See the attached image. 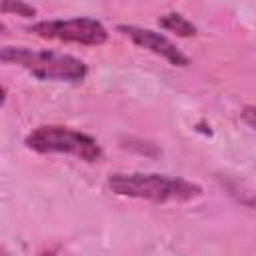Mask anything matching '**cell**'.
<instances>
[{
  "instance_id": "obj_7",
  "label": "cell",
  "mask_w": 256,
  "mask_h": 256,
  "mask_svg": "<svg viewBox=\"0 0 256 256\" xmlns=\"http://www.w3.org/2000/svg\"><path fill=\"white\" fill-rule=\"evenodd\" d=\"M0 12H12L18 16H24V18H32L36 14V8L32 4H26L20 0H4V2H0Z\"/></svg>"
},
{
  "instance_id": "obj_9",
  "label": "cell",
  "mask_w": 256,
  "mask_h": 256,
  "mask_svg": "<svg viewBox=\"0 0 256 256\" xmlns=\"http://www.w3.org/2000/svg\"><path fill=\"white\" fill-rule=\"evenodd\" d=\"M2 32H6V26H4L2 22H0V34H2Z\"/></svg>"
},
{
  "instance_id": "obj_5",
  "label": "cell",
  "mask_w": 256,
  "mask_h": 256,
  "mask_svg": "<svg viewBox=\"0 0 256 256\" xmlns=\"http://www.w3.org/2000/svg\"><path fill=\"white\" fill-rule=\"evenodd\" d=\"M118 30L124 36H128L136 46L146 48V50L162 56L164 60H168L174 66H188L190 64V58L170 38H166L160 32H154L150 28H142V26H136V24H120Z\"/></svg>"
},
{
  "instance_id": "obj_3",
  "label": "cell",
  "mask_w": 256,
  "mask_h": 256,
  "mask_svg": "<svg viewBox=\"0 0 256 256\" xmlns=\"http://www.w3.org/2000/svg\"><path fill=\"white\" fill-rule=\"evenodd\" d=\"M24 144L38 154H72L84 162H98L102 158V148L86 132L62 126L44 124L26 134Z\"/></svg>"
},
{
  "instance_id": "obj_8",
  "label": "cell",
  "mask_w": 256,
  "mask_h": 256,
  "mask_svg": "<svg viewBox=\"0 0 256 256\" xmlns=\"http://www.w3.org/2000/svg\"><path fill=\"white\" fill-rule=\"evenodd\" d=\"M6 100V88L4 86H0V104Z\"/></svg>"
},
{
  "instance_id": "obj_2",
  "label": "cell",
  "mask_w": 256,
  "mask_h": 256,
  "mask_svg": "<svg viewBox=\"0 0 256 256\" xmlns=\"http://www.w3.org/2000/svg\"><path fill=\"white\" fill-rule=\"evenodd\" d=\"M0 60L6 64L20 66L40 80L56 82H82L88 76V66L64 52L34 50L28 46H4L0 48Z\"/></svg>"
},
{
  "instance_id": "obj_4",
  "label": "cell",
  "mask_w": 256,
  "mask_h": 256,
  "mask_svg": "<svg viewBox=\"0 0 256 256\" xmlns=\"http://www.w3.org/2000/svg\"><path fill=\"white\" fill-rule=\"evenodd\" d=\"M28 32L48 38V40H60L70 44H82V46H100L108 40V30L104 24L96 18L80 16V18H58V20H40L28 26Z\"/></svg>"
},
{
  "instance_id": "obj_1",
  "label": "cell",
  "mask_w": 256,
  "mask_h": 256,
  "mask_svg": "<svg viewBox=\"0 0 256 256\" xmlns=\"http://www.w3.org/2000/svg\"><path fill=\"white\" fill-rule=\"evenodd\" d=\"M106 184L118 196L150 202H188L202 196L200 184L156 172H114L108 176Z\"/></svg>"
},
{
  "instance_id": "obj_6",
  "label": "cell",
  "mask_w": 256,
  "mask_h": 256,
  "mask_svg": "<svg viewBox=\"0 0 256 256\" xmlns=\"http://www.w3.org/2000/svg\"><path fill=\"white\" fill-rule=\"evenodd\" d=\"M158 24H160V28H164L168 32H174L178 36H186L188 38V36L196 34V26L186 16H182L180 12H166V14H162L158 18Z\"/></svg>"
}]
</instances>
